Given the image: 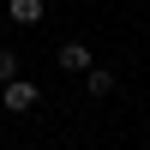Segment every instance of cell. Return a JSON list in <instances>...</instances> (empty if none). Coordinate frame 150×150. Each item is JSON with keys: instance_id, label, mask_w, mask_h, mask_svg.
<instances>
[{"instance_id": "5b68a950", "label": "cell", "mask_w": 150, "mask_h": 150, "mask_svg": "<svg viewBox=\"0 0 150 150\" xmlns=\"http://www.w3.org/2000/svg\"><path fill=\"white\" fill-rule=\"evenodd\" d=\"M6 78H18V54H12V48H0V84Z\"/></svg>"}, {"instance_id": "3957f363", "label": "cell", "mask_w": 150, "mask_h": 150, "mask_svg": "<svg viewBox=\"0 0 150 150\" xmlns=\"http://www.w3.org/2000/svg\"><path fill=\"white\" fill-rule=\"evenodd\" d=\"M6 18L12 24H42L48 18V0H6Z\"/></svg>"}, {"instance_id": "277c9868", "label": "cell", "mask_w": 150, "mask_h": 150, "mask_svg": "<svg viewBox=\"0 0 150 150\" xmlns=\"http://www.w3.org/2000/svg\"><path fill=\"white\" fill-rule=\"evenodd\" d=\"M84 96H96V102L114 96V72H108V66H90V72H84Z\"/></svg>"}, {"instance_id": "7a4b0ae2", "label": "cell", "mask_w": 150, "mask_h": 150, "mask_svg": "<svg viewBox=\"0 0 150 150\" xmlns=\"http://www.w3.org/2000/svg\"><path fill=\"white\" fill-rule=\"evenodd\" d=\"M54 66H60V72H78V78H84V72L96 66V54H90L84 42H60V54H54Z\"/></svg>"}, {"instance_id": "6da1fadb", "label": "cell", "mask_w": 150, "mask_h": 150, "mask_svg": "<svg viewBox=\"0 0 150 150\" xmlns=\"http://www.w3.org/2000/svg\"><path fill=\"white\" fill-rule=\"evenodd\" d=\"M36 96H42V90H36L30 78H6V84H0V108H6V114H30Z\"/></svg>"}]
</instances>
